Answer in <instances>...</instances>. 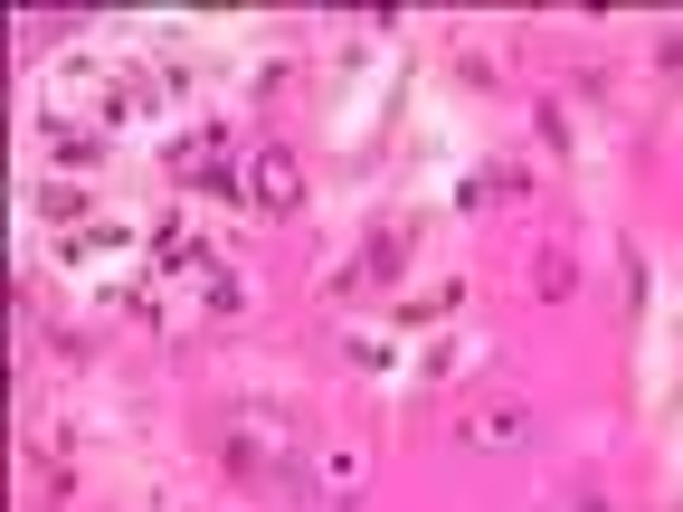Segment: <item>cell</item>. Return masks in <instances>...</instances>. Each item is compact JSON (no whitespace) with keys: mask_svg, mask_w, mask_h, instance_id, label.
Wrapping results in <instances>:
<instances>
[{"mask_svg":"<svg viewBox=\"0 0 683 512\" xmlns=\"http://www.w3.org/2000/svg\"><path fill=\"white\" fill-rule=\"evenodd\" d=\"M257 190H266V200H295V162H285V152H266V162H257Z\"/></svg>","mask_w":683,"mask_h":512,"instance_id":"6da1fadb","label":"cell"}]
</instances>
